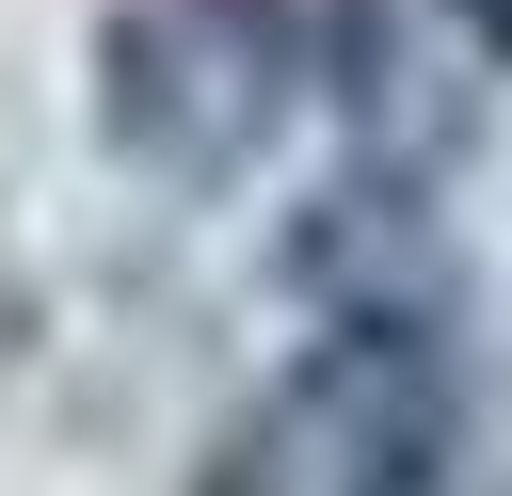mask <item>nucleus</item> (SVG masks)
Here are the masks:
<instances>
[{"label": "nucleus", "mask_w": 512, "mask_h": 496, "mask_svg": "<svg viewBox=\"0 0 512 496\" xmlns=\"http://www.w3.org/2000/svg\"><path fill=\"white\" fill-rule=\"evenodd\" d=\"M320 96L304 0H112L96 16V144L144 192H240Z\"/></svg>", "instance_id": "2"}, {"label": "nucleus", "mask_w": 512, "mask_h": 496, "mask_svg": "<svg viewBox=\"0 0 512 496\" xmlns=\"http://www.w3.org/2000/svg\"><path fill=\"white\" fill-rule=\"evenodd\" d=\"M16 336H32V272H16V240H0V368H16Z\"/></svg>", "instance_id": "4"}, {"label": "nucleus", "mask_w": 512, "mask_h": 496, "mask_svg": "<svg viewBox=\"0 0 512 496\" xmlns=\"http://www.w3.org/2000/svg\"><path fill=\"white\" fill-rule=\"evenodd\" d=\"M448 32H464L480 64H512V0H448Z\"/></svg>", "instance_id": "3"}, {"label": "nucleus", "mask_w": 512, "mask_h": 496, "mask_svg": "<svg viewBox=\"0 0 512 496\" xmlns=\"http://www.w3.org/2000/svg\"><path fill=\"white\" fill-rule=\"evenodd\" d=\"M464 432L448 304H336L192 464V496H432Z\"/></svg>", "instance_id": "1"}]
</instances>
